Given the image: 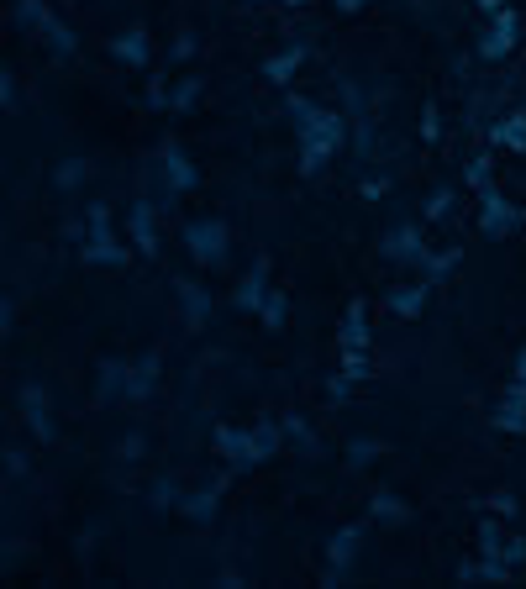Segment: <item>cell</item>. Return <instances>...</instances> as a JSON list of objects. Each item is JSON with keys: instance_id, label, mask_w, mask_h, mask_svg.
I'll use <instances>...</instances> for the list:
<instances>
[{"instance_id": "ee69618b", "label": "cell", "mask_w": 526, "mask_h": 589, "mask_svg": "<svg viewBox=\"0 0 526 589\" xmlns=\"http://www.w3.org/2000/svg\"><path fill=\"white\" fill-rule=\"evenodd\" d=\"M285 6H306V0H285Z\"/></svg>"}, {"instance_id": "7a4b0ae2", "label": "cell", "mask_w": 526, "mask_h": 589, "mask_svg": "<svg viewBox=\"0 0 526 589\" xmlns=\"http://www.w3.org/2000/svg\"><path fill=\"white\" fill-rule=\"evenodd\" d=\"M79 258L85 263H106V269H121L127 263V248L116 242V232H111V206H90V237H85V248H79Z\"/></svg>"}, {"instance_id": "4fadbf2b", "label": "cell", "mask_w": 526, "mask_h": 589, "mask_svg": "<svg viewBox=\"0 0 526 589\" xmlns=\"http://www.w3.org/2000/svg\"><path fill=\"white\" fill-rule=\"evenodd\" d=\"M263 295H269V258H253V269H248V279L237 284V311H258L263 306Z\"/></svg>"}, {"instance_id": "cb8c5ba5", "label": "cell", "mask_w": 526, "mask_h": 589, "mask_svg": "<svg viewBox=\"0 0 526 589\" xmlns=\"http://www.w3.org/2000/svg\"><path fill=\"white\" fill-rule=\"evenodd\" d=\"M337 374L342 379H369V348H337Z\"/></svg>"}, {"instance_id": "e575fe53", "label": "cell", "mask_w": 526, "mask_h": 589, "mask_svg": "<svg viewBox=\"0 0 526 589\" xmlns=\"http://www.w3.org/2000/svg\"><path fill=\"white\" fill-rule=\"evenodd\" d=\"M437 132H442V121H437V106L427 100V111H421V137H427V142H437Z\"/></svg>"}, {"instance_id": "4316f807", "label": "cell", "mask_w": 526, "mask_h": 589, "mask_svg": "<svg viewBox=\"0 0 526 589\" xmlns=\"http://www.w3.org/2000/svg\"><path fill=\"white\" fill-rule=\"evenodd\" d=\"M127 395V363H100V400Z\"/></svg>"}, {"instance_id": "7bdbcfd3", "label": "cell", "mask_w": 526, "mask_h": 589, "mask_svg": "<svg viewBox=\"0 0 526 589\" xmlns=\"http://www.w3.org/2000/svg\"><path fill=\"white\" fill-rule=\"evenodd\" d=\"M479 6H484V11H490V16H495V11L505 6V0H479Z\"/></svg>"}, {"instance_id": "83f0119b", "label": "cell", "mask_w": 526, "mask_h": 589, "mask_svg": "<svg viewBox=\"0 0 526 589\" xmlns=\"http://www.w3.org/2000/svg\"><path fill=\"white\" fill-rule=\"evenodd\" d=\"M369 511H374V521H390V526L411 516V511H406V505H400V500H395L390 490H379V495H374V505H369Z\"/></svg>"}, {"instance_id": "d590c367", "label": "cell", "mask_w": 526, "mask_h": 589, "mask_svg": "<svg viewBox=\"0 0 526 589\" xmlns=\"http://www.w3.org/2000/svg\"><path fill=\"white\" fill-rule=\"evenodd\" d=\"M448 206H453V195H448V190H432V200H427V216H432V221H442V216H448Z\"/></svg>"}, {"instance_id": "8d00e7d4", "label": "cell", "mask_w": 526, "mask_h": 589, "mask_svg": "<svg viewBox=\"0 0 526 589\" xmlns=\"http://www.w3.org/2000/svg\"><path fill=\"white\" fill-rule=\"evenodd\" d=\"M169 505H174V484L158 479V484H153V511H169Z\"/></svg>"}, {"instance_id": "7402d4cb", "label": "cell", "mask_w": 526, "mask_h": 589, "mask_svg": "<svg viewBox=\"0 0 526 589\" xmlns=\"http://www.w3.org/2000/svg\"><path fill=\"white\" fill-rule=\"evenodd\" d=\"M427 290H432V284H406V290H390V311L395 316H421V306H427Z\"/></svg>"}, {"instance_id": "1f68e13d", "label": "cell", "mask_w": 526, "mask_h": 589, "mask_svg": "<svg viewBox=\"0 0 526 589\" xmlns=\"http://www.w3.org/2000/svg\"><path fill=\"white\" fill-rule=\"evenodd\" d=\"M374 458H379V442H353V448H348L353 469H363V463H374Z\"/></svg>"}, {"instance_id": "603a6c76", "label": "cell", "mask_w": 526, "mask_h": 589, "mask_svg": "<svg viewBox=\"0 0 526 589\" xmlns=\"http://www.w3.org/2000/svg\"><path fill=\"white\" fill-rule=\"evenodd\" d=\"M300 64H306V48H290V53H274L269 64H263V74H269L274 85H285V79H295Z\"/></svg>"}, {"instance_id": "8992f818", "label": "cell", "mask_w": 526, "mask_h": 589, "mask_svg": "<svg viewBox=\"0 0 526 589\" xmlns=\"http://www.w3.org/2000/svg\"><path fill=\"white\" fill-rule=\"evenodd\" d=\"M216 453L232 463V469H258L263 448H258V432H237V426H216Z\"/></svg>"}, {"instance_id": "8fae6325", "label": "cell", "mask_w": 526, "mask_h": 589, "mask_svg": "<svg viewBox=\"0 0 526 589\" xmlns=\"http://www.w3.org/2000/svg\"><path fill=\"white\" fill-rule=\"evenodd\" d=\"M384 258H390V263H427L432 253L421 248L416 227H390V232H384Z\"/></svg>"}, {"instance_id": "f546056e", "label": "cell", "mask_w": 526, "mask_h": 589, "mask_svg": "<svg viewBox=\"0 0 526 589\" xmlns=\"http://www.w3.org/2000/svg\"><path fill=\"white\" fill-rule=\"evenodd\" d=\"M195 95H200V79H185V85H179V90L169 95V106H174V111H190V106H195Z\"/></svg>"}, {"instance_id": "ac0fdd59", "label": "cell", "mask_w": 526, "mask_h": 589, "mask_svg": "<svg viewBox=\"0 0 526 589\" xmlns=\"http://www.w3.org/2000/svg\"><path fill=\"white\" fill-rule=\"evenodd\" d=\"M490 142H495V148H511V153H526V116L511 111L505 121H495V127H490Z\"/></svg>"}, {"instance_id": "60d3db41", "label": "cell", "mask_w": 526, "mask_h": 589, "mask_svg": "<svg viewBox=\"0 0 526 589\" xmlns=\"http://www.w3.org/2000/svg\"><path fill=\"white\" fill-rule=\"evenodd\" d=\"M332 6H337V11H358V6H363V0H332Z\"/></svg>"}, {"instance_id": "4dcf8cb0", "label": "cell", "mask_w": 526, "mask_h": 589, "mask_svg": "<svg viewBox=\"0 0 526 589\" xmlns=\"http://www.w3.org/2000/svg\"><path fill=\"white\" fill-rule=\"evenodd\" d=\"M458 258H463V253H458V248H448V253H437V258H427V263H421V269H427V274L437 279V274H448V269H458Z\"/></svg>"}, {"instance_id": "836d02e7", "label": "cell", "mask_w": 526, "mask_h": 589, "mask_svg": "<svg viewBox=\"0 0 526 589\" xmlns=\"http://www.w3.org/2000/svg\"><path fill=\"white\" fill-rule=\"evenodd\" d=\"M484 505H490L495 516H516V511H521V505H516V495H505V490H500V495H490Z\"/></svg>"}, {"instance_id": "30bf717a", "label": "cell", "mask_w": 526, "mask_h": 589, "mask_svg": "<svg viewBox=\"0 0 526 589\" xmlns=\"http://www.w3.org/2000/svg\"><path fill=\"white\" fill-rule=\"evenodd\" d=\"M495 426L500 432H526V379H511L495 405Z\"/></svg>"}, {"instance_id": "d6a6232c", "label": "cell", "mask_w": 526, "mask_h": 589, "mask_svg": "<svg viewBox=\"0 0 526 589\" xmlns=\"http://www.w3.org/2000/svg\"><path fill=\"white\" fill-rule=\"evenodd\" d=\"M79 179H85V164H79V158H69V164L58 169V185H64V190H74Z\"/></svg>"}, {"instance_id": "9c48e42d", "label": "cell", "mask_w": 526, "mask_h": 589, "mask_svg": "<svg viewBox=\"0 0 526 589\" xmlns=\"http://www.w3.org/2000/svg\"><path fill=\"white\" fill-rule=\"evenodd\" d=\"M358 537H363V526H342V532L332 537V547H327V584L348 579V563L358 558Z\"/></svg>"}, {"instance_id": "ffe728a7", "label": "cell", "mask_w": 526, "mask_h": 589, "mask_svg": "<svg viewBox=\"0 0 526 589\" xmlns=\"http://www.w3.org/2000/svg\"><path fill=\"white\" fill-rule=\"evenodd\" d=\"M174 290H179V300H185V321H190V327L200 332V321L211 316V295L200 290V284H190V279H179Z\"/></svg>"}, {"instance_id": "b9f144b4", "label": "cell", "mask_w": 526, "mask_h": 589, "mask_svg": "<svg viewBox=\"0 0 526 589\" xmlns=\"http://www.w3.org/2000/svg\"><path fill=\"white\" fill-rule=\"evenodd\" d=\"M516 379H526V348L516 353Z\"/></svg>"}, {"instance_id": "f35d334b", "label": "cell", "mask_w": 526, "mask_h": 589, "mask_svg": "<svg viewBox=\"0 0 526 589\" xmlns=\"http://www.w3.org/2000/svg\"><path fill=\"white\" fill-rule=\"evenodd\" d=\"M190 53H195V37L179 32V37H174V58H190Z\"/></svg>"}, {"instance_id": "ba28073f", "label": "cell", "mask_w": 526, "mask_h": 589, "mask_svg": "<svg viewBox=\"0 0 526 589\" xmlns=\"http://www.w3.org/2000/svg\"><path fill=\"white\" fill-rule=\"evenodd\" d=\"M479 553L484 558H505V563H526V537H511V532H500L495 521H484L479 526Z\"/></svg>"}, {"instance_id": "e0dca14e", "label": "cell", "mask_w": 526, "mask_h": 589, "mask_svg": "<svg viewBox=\"0 0 526 589\" xmlns=\"http://www.w3.org/2000/svg\"><path fill=\"white\" fill-rule=\"evenodd\" d=\"M511 574H516V568L505 563V558H479V563H463V568H458V579H463V584H474V579H490V584H511Z\"/></svg>"}, {"instance_id": "d4e9b609", "label": "cell", "mask_w": 526, "mask_h": 589, "mask_svg": "<svg viewBox=\"0 0 526 589\" xmlns=\"http://www.w3.org/2000/svg\"><path fill=\"white\" fill-rule=\"evenodd\" d=\"M216 484H211V490H195V495H185V500H179V511H185L190 521H211L216 516Z\"/></svg>"}, {"instance_id": "52a82bcc", "label": "cell", "mask_w": 526, "mask_h": 589, "mask_svg": "<svg viewBox=\"0 0 526 589\" xmlns=\"http://www.w3.org/2000/svg\"><path fill=\"white\" fill-rule=\"evenodd\" d=\"M516 37H521V16L511 6H500L490 16V27H484V37H479V58H505L516 48Z\"/></svg>"}, {"instance_id": "3957f363", "label": "cell", "mask_w": 526, "mask_h": 589, "mask_svg": "<svg viewBox=\"0 0 526 589\" xmlns=\"http://www.w3.org/2000/svg\"><path fill=\"white\" fill-rule=\"evenodd\" d=\"M185 248L195 253V263H206V269H216V263H227V221H190L185 227Z\"/></svg>"}, {"instance_id": "484cf974", "label": "cell", "mask_w": 526, "mask_h": 589, "mask_svg": "<svg viewBox=\"0 0 526 589\" xmlns=\"http://www.w3.org/2000/svg\"><path fill=\"white\" fill-rule=\"evenodd\" d=\"M258 316H263V327H269V332L285 327V316H290V300H285V290H269V295H263Z\"/></svg>"}, {"instance_id": "277c9868", "label": "cell", "mask_w": 526, "mask_h": 589, "mask_svg": "<svg viewBox=\"0 0 526 589\" xmlns=\"http://www.w3.org/2000/svg\"><path fill=\"white\" fill-rule=\"evenodd\" d=\"M16 16H22L27 27H37V32H43L53 53H74V48H79V37H74L64 22H58V16L43 6V0H16Z\"/></svg>"}, {"instance_id": "9a60e30c", "label": "cell", "mask_w": 526, "mask_h": 589, "mask_svg": "<svg viewBox=\"0 0 526 589\" xmlns=\"http://www.w3.org/2000/svg\"><path fill=\"white\" fill-rule=\"evenodd\" d=\"M158 158H164V174H169V190H195V169H190V158H185V148H179V142H164V148H158Z\"/></svg>"}, {"instance_id": "44dd1931", "label": "cell", "mask_w": 526, "mask_h": 589, "mask_svg": "<svg viewBox=\"0 0 526 589\" xmlns=\"http://www.w3.org/2000/svg\"><path fill=\"white\" fill-rule=\"evenodd\" d=\"M111 53L121 58V64H148V32H121V37H111Z\"/></svg>"}, {"instance_id": "74e56055", "label": "cell", "mask_w": 526, "mask_h": 589, "mask_svg": "<svg viewBox=\"0 0 526 589\" xmlns=\"http://www.w3.org/2000/svg\"><path fill=\"white\" fill-rule=\"evenodd\" d=\"M469 185H474V190L490 185V158H474V164H469Z\"/></svg>"}, {"instance_id": "6da1fadb", "label": "cell", "mask_w": 526, "mask_h": 589, "mask_svg": "<svg viewBox=\"0 0 526 589\" xmlns=\"http://www.w3.org/2000/svg\"><path fill=\"white\" fill-rule=\"evenodd\" d=\"M285 111L295 116V137H300V174H321L332 164V153L342 148V137H348L342 132V116L316 106V100H306V95H290Z\"/></svg>"}, {"instance_id": "7c38bea8", "label": "cell", "mask_w": 526, "mask_h": 589, "mask_svg": "<svg viewBox=\"0 0 526 589\" xmlns=\"http://www.w3.org/2000/svg\"><path fill=\"white\" fill-rule=\"evenodd\" d=\"M22 411H27L32 437H37V442H53V416H48V395H43V384H27V390H22Z\"/></svg>"}, {"instance_id": "5bb4252c", "label": "cell", "mask_w": 526, "mask_h": 589, "mask_svg": "<svg viewBox=\"0 0 526 589\" xmlns=\"http://www.w3.org/2000/svg\"><path fill=\"white\" fill-rule=\"evenodd\" d=\"M337 348H369V306H363V300H348V311H342Z\"/></svg>"}, {"instance_id": "5b68a950", "label": "cell", "mask_w": 526, "mask_h": 589, "mask_svg": "<svg viewBox=\"0 0 526 589\" xmlns=\"http://www.w3.org/2000/svg\"><path fill=\"white\" fill-rule=\"evenodd\" d=\"M479 227L490 232V237H511V232L521 227V211H516L495 185H484V190H479Z\"/></svg>"}, {"instance_id": "2e32d148", "label": "cell", "mask_w": 526, "mask_h": 589, "mask_svg": "<svg viewBox=\"0 0 526 589\" xmlns=\"http://www.w3.org/2000/svg\"><path fill=\"white\" fill-rule=\"evenodd\" d=\"M127 227H132V248L148 253V258H158V232H153V206H148V200H137V206H132Z\"/></svg>"}, {"instance_id": "ab89813d", "label": "cell", "mask_w": 526, "mask_h": 589, "mask_svg": "<svg viewBox=\"0 0 526 589\" xmlns=\"http://www.w3.org/2000/svg\"><path fill=\"white\" fill-rule=\"evenodd\" d=\"M348 384H353V379H342V374H332V379H327V395H332V400H342V395H348Z\"/></svg>"}, {"instance_id": "f1b7e54d", "label": "cell", "mask_w": 526, "mask_h": 589, "mask_svg": "<svg viewBox=\"0 0 526 589\" xmlns=\"http://www.w3.org/2000/svg\"><path fill=\"white\" fill-rule=\"evenodd\" d=\"M253 432H258V448H263V458H274V453H279V426H274V421H258Z\"/></svg>"}, {"instance_id": "d6986e66", "label": "cell", "mask_w": 526, "mask_h": 589, "mask_svg": "<svg viewBox=\"0 0 526 589\" xmlns=\"http://www.w3.org/2000/svg\"><path fill=\"white\" fill-rule=\"evenodd\" d=\"M158 384V353H148V358H137L132 369H127V400H143L148 390Z\"/></svg>"}]
</instances>
